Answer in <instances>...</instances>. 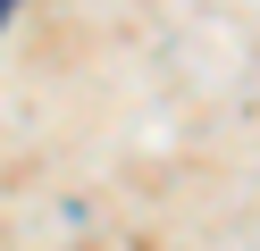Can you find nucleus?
Listing matches in <instances>:
<instances>
[{
  "mask_svg": "<svg viewBox=\"0 0 260 251\" xmlns=\"http://www.w3.org/2000/svg\"><path fill=\"white\" fill-rule=\"evenodd\" d=\"M9 9H17V0H0V25H9Z\"/></svg>",
  "mask_w": 260,
  "mask_h": 251,
  "instance_id": "nucleus-1",
  "label": "nucleus"
}]
</instances>
